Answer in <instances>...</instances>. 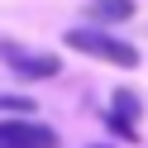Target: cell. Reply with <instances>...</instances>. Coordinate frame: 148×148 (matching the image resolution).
<instances>
[{
    "mask_svg": "<svg viewBox=\"0 0 148 148\" xmlns=\"http://www.w3.org/2000/svg\"><path fill=\"white\" fill-rule=\"evenodd\" d=\"M62 43H67L72 53H81V58L110 62V67H138V48H134L129 38H119V34H110V29L77 24V29H67V34H62Z\"/></svg>",
    "mask_w": 148,
    "mask_h": 148,
    "instance_id": "obj_1",
    "label": "cell"
},
{
    "mask_svg": "<svg viewBox=\"0 0 148 148\" xmlns=\"http://www.w3.org/2000/svg\"><path fill=\"white\" fill-rule=\"evenodd\" d=\"M110 115H119L124 124L138 129V119H143V96H138L134 86H115L110 91Z\"/></svg>",
    "mask_w": 148,
    "mask_h": 148,
    "instance_id": "obj_5",
    "label": "cell"
},
{
    "mask_svg": "<svg viewBox=\"0 0 148 148\" xmlns=\"http://www.w3.org/2000/svg\"><path fill=\"white\" fill-rule=\"evenodd\" d=\"M100 119H105V129H110V134H115V138H124V143H138V129H134V124H124V119H119V115H110V110H105V115H100Z\"/></svg>",
    "mask_w": 148,
    "mask_h": 148,
    "instance_id": "obj_7",
    "label": "cell"
},
{
    "mask_svg": "<svg viewBox=\"0 0 148 148\" xmlns=\"http://www.w3.org/2000/svg\"><path fill=\"white\" fill-rule=\"evenodd\" d=\"M0 148H62V143L34 115H14V119H0Z\"/></svg>",
    "mask_w": 148,
    "mask_h": 148,
    "instance_id": "obj_3",
    "label": "cell"
},
{
    "mask_svg": "<svg viewBox=\"0 0 148 148\" xmlns=\"http://www.w3.org/2000/svg\"><path fill=\"white\" fill-rule=\"evenodd\" d=\"M81 14L91 29H115V24H129L138 14V0H86Z\"/></svg>",
    "mask_w": 148,
    "mask_h": 148,
    "instance_id": "obj_4",
    "label": "cell"
},
{
    "mask_svg": "<svg viewBox=\"0 0 148 148\" xmlns=\"http://www.w3.org/2000/svg\"><path fill=\"white\" fill-rule=\"evenodd\" d=\"M0 62L19 81H53V77H62V58L58 53H38V48L14 43V38H0Z\"/></svg>",
    "mask_w": 148,
    "mask_h": 148,
    "instance_id": "obj_2",
    "label": "cell"
},
{
    "mask_svg": "<svg viewBox=\"0 0 148 148\" xmlns=\"http://www.w3.org/2000/svg\"><path fill=\"white\" fill-rule=\"evenodd\" d=\"M91 148H110V143H91Z\"/></svg>",
    "mask_w": 148,
    "mask_h": 148,
    "instance_id": "obj_8",
    "label": "cell"
},
{
    "mask_svg": "<svg viewBox=\"0 0 148 148\" xmlns=\"http://www.w3.org/2000/svg\"><path fill=\"white\" fill-rule=\"evenodd\" d=\"M14 115H38L34 96H19V91H0V119H14Z\"/></svg>",
    "mask_w": 148,
    "mask_h": 148,
    "instance_id": "obj_6",
    "label": "cell"
}]
</instances>
